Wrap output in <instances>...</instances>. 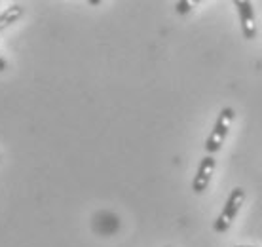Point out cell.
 Listing matches in <instances>:
<instances>
[{
	"label": "cell",
	"mask_w": 262,
	"mask_h": 247,
	"mask_svg": "<svg viewBox=\"0 0 262 247\" xmlns=\"http://www.w3.org/2000/svg\"><path fill=\"white\" fill-rule=\"evenodd\" d=\"M234 118H236V112H234L232 107H224L223 111H221V114L216 116L213 131H211V135L207 137V141H205V150L209 152L211 156L223 149V143H224V139H226V135H228L230 128H232Z\"/></svg>",
	"instance_id": "obj_1"
},
{
	"label": "cell",
	"mask_w": 262,
	"mask_h": 247,
	"mask_svg": "<svg viewBox=\"0 0 262 247\" xmlns=\"http://www.w3.org/2000/svg\"><path fill=\"white\" fill-rule=\"evenodd\" d=\"M243 202H245V190L243 189L237 187V189H234L232 192H230L228 198H226V203H224L223 211H221V215L216 217V221L213 222L215 232L224 234V232L232 227V222H234V219H236L237 213H239Z\"/></svg>",
	"instance_id": "obj_2"
},
{
	"label": "cell",
	"mask_w": 262,
	"mask_h": 247,
	"mask_svg": "<svg viewBox=\"0 0 262 247\" xmlns=\"http://www.w3.org/2000/svg\"><path fill=\"white\" fill-rule=\"evenodd\" d=\"M216 168V160L215 156H211L207 154L205 158H202V162L198 166V171H196V177H194V181H192V189L196 194H202L205 192V189L209 187L211 182V177H213V171Z\"/></svg>",
	"instance_id": "obj_3"
},
{
	"label": "cell",
	"mask_w": 262,
	"mask_h": 247,
	"mask_svg": "<svg viewBox=\"0 0 262 247\" xmlns=\"http://www.w3.org/2000/svg\"><path fill=\"white\" fill-rule=\"evenodd\" d=\"M239 21H242V33L247 40H253L256 36V23H255V12L253 4L249 0H237L236 2Z\"/></svg>",
	"instance_id": "obj_4"
},
{
	"label": "cell",
	"mask_w": 262,
	"mask_h": 247,
	"mask_svg": "<svg viewBox=\"0 0 262 247\" xmlns=\"http://www.w3.org/2000/svg\"><path fill=\"white\" fill-rule=\"evenodd\" d=\"M23 6L21 4H12V6H8L4 12L0 13V33L2 31H6L8 27H12L13 23H17L21 19V15H23Z\"/></svg>",
	"instance_id": "obj_5"
},
{
	"label": "cell",
	"mask_w": 262,
	"mask_h": 247,
	"mask_svg": "<svg viewBox=\"0 0 262 247\" xmlns=\"http://www.w3.org/2000/svg\"><path fill=\"white\" fill-rule=\"evenodd\" d=\"M192 6H194V2H186V0L177 2V12L179 13H188L192 10Z\"/></svg>",
	"instance_id": "obj_6"
},
{
	"label": "cell",
	"mask_w": 262,
	"mask_h": 247,
	"mask_svg": "<svg viewBox=\"0 0 262 247\" xmlns=\"http://www.w3.org/2000/svg\"><path fill=\"white\" fill-rule=\"evenodd\" d=\"M6 71V59L2 57V53H0V72Z\"/></svg>",
	"instance_id": "obj_7"
},
{
	"label": "cell",
	"mask_w": 262,
	"mask_h": 247,
	"mask_svg": "<svg viewBox=\"0 0 262 247\" xmlns=\"http://www.w3.org/2000/svg\"><path fill=\"white\" fill-rule=\"evenodd\" d=\"M234 247H256V245H234Z\"/></svg>",
	"instance_id": "obj_8"
}]
</instances>
